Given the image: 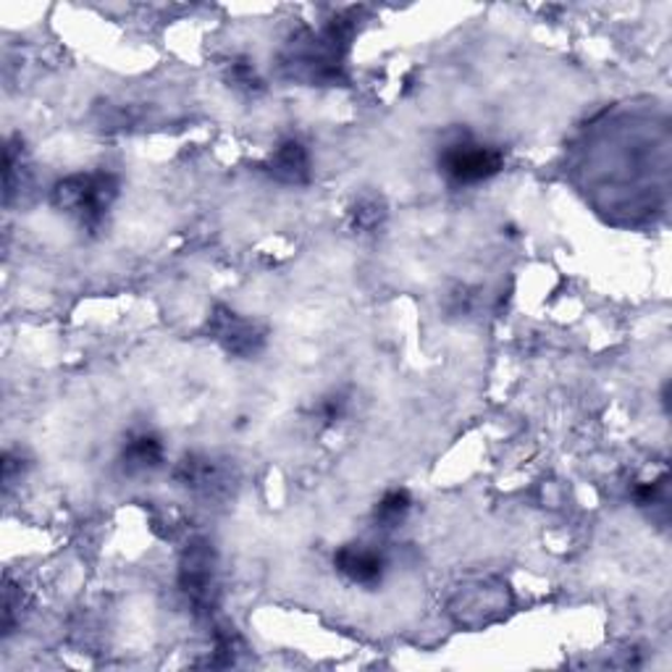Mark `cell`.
Returning <instances> with one entry per match:
<instances>
[{"mask_svg":"<svg viewBox=\"0 0 672 672\" xmlns=\"http://www.w3.org/2000/svg\"><path fill=\"white\" fill-rule=\"evenodd\" d=\"M271 174L284 184H303L310 174V158L303 145L289 139V143L278 145L274 156H271Z\"/></svg>","mask_w":672,"mask_h":672,"instance_id":"52a82bcc","label":"cell"},{"mask_svg":"<svg viewBox=\"0 0 672 672\" xmlns=\"http://www.w3.org/2000/svg\"><path fill=\"white\" fill-rule=\"evenodd\" d=\"M163 463V444L156 434H135L126 438L124 449H122V465L129 476L139 474H150V470L161 468Z\"/></svg>","mask_w":672,"mask_h":672,"instance_id":"8992f818","label":"cell"},{"mask_svg":"<svg viewBox=\"0 0 672 672\" xmlns=\"http://www.w3.org/2000/svg\"><path fill=\"white\" fill-rule=\"evenodd\" d=\"M342 415H344V399L342 397H331L329 402L323 405L326 423H337Z\"/></svg>","mask_w":672,"mask_h":672,"instance_id":"30bf717a","label":"cell"},{"mask_svg":"<svg viewBox=\"0 0 672 672\" xmlns=\"http://www.w3.org/2000/svg\"><path fill=\"white\" fill-rule=\"evenodd\" d=\"M182 585L197 604L210 602L213 555L208 544H192L182 562Z\"/></svg>","mask_w":672,"mask_h":672,"instance_id":"5b68a950","label":"cell"},{"mask_svg":"<svg viewBox=\"0 0 672 672\" xmlns=\"http://www.w3.org/2000/svg\"><path fill=\"white\" fill-rule=\"evenodd\" d=\"M210 337L216 339L226 352L239 357L258 355L265 342V331L261 326L229 308H216V312L210 316Z\"/></svg>","mask_w":672,"mask_h":672,"instance_id":"3957f363","label":"cell"},{"mask_svg":"<svg viewBox=\"0 0 672 672\" xmlns=\"http://www.w3.org/2000/svg\"><path fill=\"white\" fill-rule=\"evenodd\" d=\"M337 570L357 585H378L386 573V560L378 549L365 544H348L334 555Z\"/></svg>","mask_w":672,"mask_h":672,"instance_id":"277c9868","label":"cell"},{"mask_svg":"<svg viewBox=\"0 0 672 672\" xmlns=\"http://www.w3.org/2000/svg\"><path fill=\"white\" fill-rule=\"evenodd\" d=\"M634 499L641 504V508H654V504H660L664 499V478H660V481H654V483L636 486Z\"/></svg>","mask_w":672,"mask_h":672,"instance_id":"9c48e42d","label":"cell"},{"mask_svg":"<svg viewBox=\"0 0 672 672\" xmlns=\"http://www.w3.org/2000/svg\"><path fill=\"white\" fill-rule=\"evenodd\" d=\"M116 195V176L105 174V171H92V174H75L58 182L53 190V203L88 229H98Z\"/></svg>","mask_w":672,"mask_h":672,"instance_id":"6da1fadb","label":"cell"},{"mask_svg":"<svg viewBox=\"0 0 672 672\" xmlns=\"http://www.w3.org/2000/svg\"><path fill=\"white\" fill-rule=\"evenodd\" d=\"M412 508V499L405 489H395L389 491V494H384L381 502L376 504V523L381 525V528H397L399 523L405 521V515H408Z\"/></svg>","mask_w":672,"mask_h":672,"instance_id":"ba28073f","label":"cell"},{"mask_svg":"<svg viewBox=\"0 0 672 672\" xmlns=\"http://www.w3.org/2000/svg\"><path fill=\"white\" fill-rule=\"evenodd\" d=\"M504 158L502 152L491 145L478 143L474 137H457L449 145H444L438 156V169L452 184L460 187H474V184L489 182L502 171Z\"/></svg>","mask_w":672,"mask_h":672,"instance_id":"7a4b0ae2","label":"cell"}]
</instances>
